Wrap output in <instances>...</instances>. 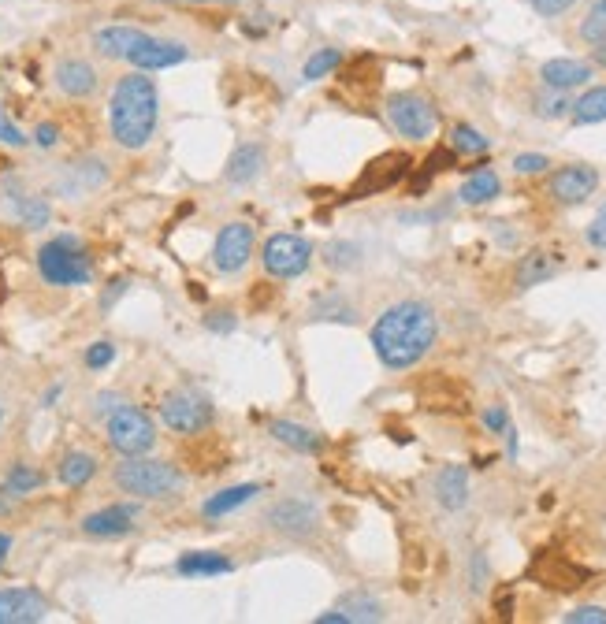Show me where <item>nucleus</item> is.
Segmentation results:
<instances>
[{
  "instance_id": "9d476101",
  "label": "nucleus",
  "mask_w": 606,
  "mask_h": 624,
  "mask_svg": "<svg viewBox=\"0 0 606 624\" xmlns=\"http://www.w3.org/2000/svg\"><path fill=\"white\" fill-rule=\"evenodd\" d=\"M253 257V227L250 223H227L216 234V246H212V264L216 272L235 275L242 272Z\"/></svg>"
},
{
  "instance_id": "13d9d810",
  "label": "nucleus",
  "mask_w": 606,
  "mask_h": 624,
  "mask_svg": "<svg viewBox=\"0 0 606 624\" xmlns=\"http://www.w3.org/2000/svg\"><path fill=\"white\" fill-rule=\"evenodd\" d=\"M0 420H4V409H0Z\"/></svg>"
},
{
  "instance_id": "4be33fe9",
  "label": "nucleus",
  "mask_w": 606,
  "mask_h": 624,
  "mask_svg": "<svg viewBox=\"0 0 606 624\" xmlns=\"http://www.w3.org/2000/svg\"><path fill=\"white\" fill-rule=\"evenodd\" d=\"M532 572H536L547 587H554V591H577V587L588 580V572L577 569V565H569L566 558H543Z\"/></svg>"
},
{
  "instance_id": "6ab92c4d",
  "label": "nucleus",
  "mask_w": 606,
  "mask_h": 624,
  "mask_svg": "<svg viewBox=\"0 0 606 624\" xmlns=\"http://www.w3.org/2000/svg\"><path fill=\"white\" fill-rule=\"evenodd\" d=\"M435 498L443 509H462L469 502V468L443 465L435 476Z\"/></svg>"
},
{
  "instance_id": "393cba45",
  "label": "nucleus",
  "mask_w": 606,
  "mask_h": 624,
  "mask_svg": "<svg viewBox=\"0 0 606 624\" xmlns=\"http://www.w3.org/2000/svg\"><path fill=\"white\" fill-rule=\"evenodd\" d=\"M179 572L183 576H227V572H235V561L216 550H194V554L179 558Z\"/></svg>"
},
{
  "instance_id": "412c9836",
  "label": "nucleus",
  "mask_w": 606,
  "mask_h": 624,
  "mask_svg": "<svg viewBox=\"0 0 606 624\" xmlns=\"http://www.w3.org/2000/svg\"><path fill=\"white\" fill-rule=\"evenodd\" d=\"M138 38H142V30H138V26L116 23V26L97 30V34H93V45H97V52L108 56V60H127V52L134 49V41Z\"/></svg>"
},
{
  "instance_id": "b1692460",
  "label": "nucleus",
  "mask_w": 606,
  "mask_h": 624,
  "mask_svg": "<svg viewBox=\"0 0 606 624\" xmlns=\"http://www.w3.org/2000/svg\"><path fill=\"white\" fill-rule=\"evenodd\" d=\"M558 275V257L554 253H525L521 257V264H517V272H514V283L517 290H528V286H540L547 283V279H554Z\"/></svg>"
},
{
  "instance_id": "f03ea898",
  "label": "nucleus",
  "mask_w": 606,
  "mask_h": 624,
  "mask_svg": "<svg viewBox=\"0 0 606 624\" xmlns=\"http://www.w3.org/2000/svg\"><path fill=\"white\" fill-rule=\"evenodd\" d=\"M160 119V93L157 82L145 71H131L116 82L112 104H108V127L112 138L123 149H145Z\"/></svg>"
},
{
  "instance_id": "aec40b11",
  "label": "nucleus",
  "mask_w": 606,
  "mask_h": 624,
  "mask_svg": "<svg viewBox=\"0 0 606 624\" xmlns=\"http://www.w3.org/2000/svg\"><path fill=\"white\" fill-rule=\"evenodd\" d=\"M268 431H272V439L290 446V450H298V454H320L324 450V439L317 431L305 428V424H294V420H272Z\"/></svg>"
},
{
  "instance_id": "473e14b6",
  "label": "nucleus",
  "mask_w": 606,
  "mask_h": 624,
  "mask_svg": "<svg viewBox=\"0 0 606 624\" xmlns=\"http://www.w3.org/2000/svg\"><path fill=\"white\" fill-rule=\"evenodd\" d=\"M313 320H339V324H354V309H350V301L346 298L331 294V298L313 301Z\"/></svg>"
},
{
  "instance_id": "bb28decb",
  "label": "nucleus",
  "mask_w": 606,
  "mask_h": 624,
  "mask_svg": "<svg viewBox=\"0 0 606 624\" xmlns=\"http://www.w3.org/2000/svg\"><path fill=\"white\" fill-rule=\"evenodd\" d=\"M502 194V179L495 175V171H488V168H480V171H473L469 179H465V186H462V201L465 205H488V201H495V197Z\"/></svg>"
},
{
  "instance_id": "a19ab883",
  "label": "nucleus",
  "mask_w": 606,
  "mask_h": 624,
  "mask_svg": "<svg viewBox=\"0 0 606 624\" xmlns=\"http://www.w3.org/2000/svg\"><path fill=\"white\" fill-rule=\"evenodd\" d=\"M566 624H606L603 606H580V610L566 613Z\"/></svg>"
},
{
  "instance_id": "423d86ee",
  "label": "nucleus",
  "mask_w": 606,
  "mask_h": 624,
  "mask_svg": "<svg viewBox=\"0 0 606 624\" xmlns=\"http://www.w3.org/2000/svg\"><path fill=\"white\" fill-rule=\"evenodd\" d=\"M108 442H112L123 457H142L153 450L157 428H153V420H149L142 409L119 405L116 413L108 416Z\"/></svg>"
},
{
  "instance_id": "20e7f679",
  "label": "nucleus",
  "mask_w": 606,
  "mask_h": 624,
  "mask_svg": "<svg viewBox=\"0 0 606 624\" xmlns=\"http://www.w3.org/2000/svg\"><path fill=\"white\" fill-rule=\"evenodd\" d=\"M38 272L49 286H82L93 279V264L79 238L60 234L38 249Z\"/></svg>"
},
{
  "instance_id": "c85d7f7f",
  "label": "nucleus",
  "mask_w": 606,
  "mask_h": 624,
  "mask_svg": "<svg viewBox=\"0 0 606 624\" xmlns=\"http://www.w3.org/2000/svg\"><path fill=\"white\" fill-rule=\"evenodd\" d=\"M93 472H97V457L86 454V450H71V454H64V461H60V480H64L67 487H86V483L93 480Z\"/></svg>"
},
{
  "instance_id": "a18cd8bd",
  "label": "nucleus",
  "mask_w": 606,
  "mask_h": 624,
  "mask_svg": "<svg viewBox=\"0 0 606 624\" xmlns=\"http://www.w3.org/2000/svg\"><path fill=\"white\" fill-rule=\"evenodd\" d=\"M0 142L4 145H27V138H23V130L15 127L12 119L0 112Z\"/></svg>"
},
{
  "instance_id": "7ed1b4c3",
  "label": "nucleus",
  "mask_w": 606,
  "mask_h": 624,
  "mask_svg": "<svg viewBox=\"0 0 606 624\" xmlns=\"http://www.w3.org/2000/svg\"><path fill=\"white\" fill-rule=\"evenodd\" d=\"M116 483L123 494L145 498V502H157V498H172L183 491V476L179 468L168 461H153V457H127L116 468Z\"/></svg>"
},
{
  "instance_id": "5701e85b",
  "label": "nucleus",
  "mask_w": 606,
  "mask_h": 624,
  "mask_svg": "<svg viewBox=\"0 0 606 624\" xmlns=\"http://www.w3.org/2000/svg\"><path fill=\"white\" fill-rule=\"evenodd\" d=\"M264 145L257 142H246V145H238L235 153H231V160H227V182H253L257 175L264 171Z\"/></svg>"
},
{
  "instance_id": "1a4fd4ad",
  "label": "nucleus",
  "mask_w": 606,
  "mask_h": 624,
  "mask_svg": "<svg viewBox=\"0 0 606 624\" xmlns=\"http://www.w3.org/2000/svg\"><path fill=\"white\" fill-rule=\"evenodd\" d=\"M409 168H413V160H409L406 153H383V156H376L369 168L361 171V179L350 186L346 201H361V197H372V194L391 190V186H398V182L406 179Z\"/></svg>"
},
{
  "instance_id": "f257e3e1",
  "label": "nucleus",
  "mask_w": 606,
  "mask_h": 624,
  "mask_svg": "<svg viewBox=\"0 0 606 624\" xmlns=\"http://www.w3.org/2000/svg\"><path fill=\"white\" fill-rule=\"evenodd\" d=\"M439 324L424 301H398L372 324V350L387 368H413L435 346Z\"/></svg>"
},
{
  "instance_id": "a878e982",
  "label": "nucleus",
  "mask_w": 606,
  "mask_h": 624,
  "mask_svg": "<svg viewBox=\"0 0 606 624\" xmlns=\"http://www.w3.org/2000/svg\"><path fill=\"white\" fill-rule=\"evenodd\" d=\"M253 494H261V487H257V483H238V487H227V491L212 494L209 502L201 506V513H205V517H212V520L227 517V513H235L238 506H246Z\"/></svg>"
},
{
  "instance_id": "f704fd0d",
  "label": "nucleus",
  "mask_w": 606,
  "mask_h": 624,
  "mask_svg": "<svg viewBox=\"0 0 606 624\" xmlns=\"http://www.w3.org/2000/svg\"><path fill=\"white\" fill-rule=\"evenodd\" d=\"M580 38L588 45L606 41V4H592V12L584 15V23H580Z\"/></svg>"
},
{
  "instance_id": "dca6fc26",
  "label": "nucleus",
  "mask_w": 606,
  "mask_h": 624,
  "mask_svg": "<svg viewBox=\"0 0 606 624\" xmlns=\"http://www.w3.org/2000/svg\"><path fill=\"white\" fill-rule=\"evenodd\" d=\"M138 524V506L134 502H119V506H105L90 513L82 520V532L93 539H119V535H131Z\"/></svg>"
},
{
  "instance_id": "8fccbe9b",
  "label": "nucleus",
  "mask_w": 606,
  "mask_h": 624,
  "mask_svg": "<svg viewBox=\"0 0 606 624\" xmlns=\"http://www.w3.org/2000/svg\"><path fill=\"white\" fill-rule=\"evenodd\" d=\"M116 409H119L116 394H101V398H97V413H116Z\"/></svg>"
},
{
  "instance_id": "c9c22d12",
  "label": "nucleus",
  "mask_w": 606,
  "mask_h": 624,
  "mask_svg": "<svg viewBox=\"0 0 606 624\" xmlns=\"http://www.w3.org/2000/svg\"><path fill=\"white\" fill-rule=\"evenodd\" d=\"M454 160H458V153H454V149H435V153L428 156V160H424V175H421V182H417L413 190L421 194L424 186H428V179H435L439 171H450V168H454Z\"/></svg>"
},
{
  "instance_id": "de8ad7c7",
  "label": "nucleus",
  "mask_w": 606,
  "mask_h": 624,
  "mask_svg": "<svg viewBox=\"0 0 606 624\" xmlns=\"http://www.w3.org/2000/svg\"><path fill=\"white\" fill-rule=\"evenodd\" d=\"M34 142H38L41 149H53V145L60 142V127H56V123H41V127L34 130Z\"/></svg>"
},
{
  "instance_id": "72a5a7b5",
  "label": "nucleus",
  "mask_w": 606,
  "mask_h": 624,
  "mask_svg": "<svg viewBox=\"0 0 606 624\" xmlns=\"http://www.w3.org/2000/svg\"><path fill=\"white\" fill-rule=\"evenodd\" d=\"M543 90H547V86H543ZM532 104H536V116H540V119H562L566 112H573V101H569L562 90L540 93V97H536Z\"/></svg>"
},
{
  "instance_id": "4c0bfd02",
  "label": "nucleus",
  "mask_w": 606,
  "mask_h": 624,
  "mask_svg": "<svg viewBox=\"0 0 606 624\" xmlns=\"http://www.w3.org/2000/svg\"><path fill=\"white\" fill-rule=\"evenodd\" d=\"M551 168V160L543 153H521V156H514V171L517 175H540V171H547Z\"/></svg>"
},
{
  "instance_id": "6e6552de",
  "label": "nucleus",
  "mask_w": 606,
  "mask_h": 624,
  "mask_svg": "<svg viewBox=\"0 0 606 624\" xmlns=\"http://www.w3.org/2000/svg\"><path fill=\"white\" fill-rule=\"evenodd\" d=\"M261 260L268 275H276V279H298L313 264V246L305 242L302 234H272L264 242Z\"/></svg>"
},
{
  "instance_id": "9b49d317",
  "label": "nucleus",
  "mask_w": 606,
  "mask_h": 624,
  "mask_svg": "<svg viewBox=\"0 0 606 624\" xmlns=\"http://www.w3.org/2000/svg\"><path fill=\"white\" fill-rule=\"evenodd\" d=\"M190 49H186L183 41H168V38H153V34H145L134 41V49L127 52V64L134 71H164V67H175L183 64Z\"/></svg>"
},
{
  "instance_id": "864d4df0",
  "label": "nucleus",
  "mask_w": 606,
  "mask_h": 624,
  "mask_svg": "<svg viewBox=\"0 0 606 624\" xmlns=\"http://www.w3.org/2000/svg\"><path fill=\"white\" fill-rule=\"evenodd\" d=\"M123 290H127V283H123V279H119V283H112V294H105V309L119 298V294H123Z\"/></svg>"
},
{
  "instance_id": "2f4dec72",
  "label": "nucleus",
  "mask_w": 606,
  "mask_h": 624,
  "mask_svg": "<svg viewBox=\"0 0 606 624\" xmlns=\"http://www.w3.org/2000/svg\"><path fill=\"white\" fill-rule=\"evenodd\" d=\"M343 64V52L339 49H317L302 67V78L305 82H317V78H328L335 67Z\"/></svg>"
},
{
  "instance_id": "f3484780",
  "label": "nucleus",
  "mask_w": 606,
  "mask_h": 624,
  "mask_svg": "<svg viewBox=\"0 0 606 624\" xmlns=\"http://www.w3.org/2000/svg\"><path fill=\"white\" fill-rule=\"evenodd\" d=\"M56 78V90L64 93V97H75V101H82V97H90L93 90H97V67L90 64V60H82V56H67V60H60L53 71Z\"/></svg>"
},
{
  "instance_id": "58836bf2",
  "label": "nucleus",
  "mask_w": 606,
  "mask_h": 624,
  "mask_svg": "<svg viewBox=\"0 0 606 624\" xmlns=\"http://www.w3.org/2000/svg\"><path fill=\"white\" fill-rule=\"evenodd\" d=\"M112 361H116V346L112 342H93L90 350H86V364L90 368H108Z\"/></svg>"
},
{
  "instance_id": "5fc2aeb1",
  "label": "nucleus",
  "mask_w": 606,
  "mask_h": 624,
  "mask_svg": "<svg viewBox=\"0 0 606 624\" xmlns=\"http://www.w3.org/2000/svg\"><path fill=\"white\" fill-rule=\"evenodd\" d=\"M8 550H12V535L0 532V565H4V558H8Z\"/></svg>"
},
{
  "instance_id": "c03bdc74",
  "label": "nucleus",
  "mask_w": 606,
  "mask_h": 624,
  "mask_svg": "<svg viewBox=\"0 0 606 624\" xmlns=\"http://www.w3.org/2000/svg\"><path fill=\"white\" fill-rule=\"evenodd\" d=\"M484 424H488V431H495V435H506V428H510L506 405H491L488 413H484Z\"/></svg>"
},
{
  "instance_id": "0eeeda50",
  "label": "nucleus",
  "mask_w": 606,
  "mask_h": 624,
  "mask_svg": "<svg viewBox=\"0 0 606 624\" xmlns=\"http://www.w3.org/2000/svg\"><path fill=\"white\" fill-rule=\"evenodd\" d=\"M387 119L406 142H424V138H432L439 116H435L432 101L421 93H395V97H387Z\"/></svg>"
},
{
  "instance_id": "2eb2a0df",
  "label": "nucleus",
  "mask_w": 606,
  "mask_h": 624,
  "mask_svg": "<svg viewBox=\"0 0 606 624\" xmlns=\"http://www.w3.org/2000/svg\"><path fill=\"white\" fill-rule=\"evenodd\" d=\"M268 524L276 528V532L290 535V539H302L317 528V506L313 502H305V498H283L276 506L268 509Z\"/></svg>"
},
{
  "instance_id": "3c124183",
  "label": "nucleus",
  "mask_w": 606,
  "mask_h": 624,
  "mask_svg": "<svg viewBox=\"0 0 606 624\" xmlns=\"http://www.w3.org/2000/svg\"><path fill=\"white\" fill-rule=\"evenodd\" d=\"M12 502H15V494L8 491V487H0V513H8V509H12Z\"/></svg>"
},
{
  "instance_id": "f8f14e48",
  "label": "nucleus",
  "mask_w": 606,
  "mask_h": 624,
  "mask_svg": "<svg viewBox=\"0 0 606 624\" xmlns=\"http://www.w3.org/2000/svg\"><path fill=\"white\" fill-rule=\"evenodd\" d=\"M45 617H49V602L34 587L0 591V624H38Z\"/></svg>"
},
{
  "instance_id": "e433bc0d",
  "label": "nucleus",
  "mask_w": 606,
  "mask_h": 624,
  "mask_svg": "<svg viewBox=\"0 0 606 624\" xmlns=\"http://www.w3.org/2000/svg\"><path fill=\"white\" fill-rule=\"evenodd\" d=\"M4 487L19 498V494H30L34 487H41V472H34L30 465H15L12 472H8V480H4Z\"/></svg>"
},
{
  "instance_id": "37998d69",
  "label": "nucleus",
  "mask_w": 606,
  "mask_h": 624,
  "mask_svg": "<svg viewBox=\"0 0 606 624\" xmlns=\"http://www.w3.org/2000/svg\"><path fill=\"white\" fill-rule=\"evenodd\" d=\"M588 246L595 249H606V205L599 208V216L588 223Z\"/></svg>"
},
{
  "instance_id": "cd10ccee",
  "label": "nucleus",
  "mask_w": 606,
  "mask_h": 624,
  "mask_svg": "<svg viewBox=\"0 0 606 624\" xmlns=\"http://www.w3.org/2000/svg\"><path fill=\"white\" fill-rule=\"evenodd\" d=\"M573 123L592 127V123H606V86H592L573 101Z\"/></svg>"
},
{
  "instance_id": "c756f323",
  "label": "nucleus",
  "mask_w": 606,
  "mask_h": 624,
  "mask_svg": "<svg viewBox=\"0 0 606 624\" xmlns=\"http://www.w3.org/2000/svg\"><path fill=\"white\" fill-rule=\"evenodd\" d=\"M488 145L491 142L473 127V123H454V130H450V149L458 156H480V153H488Z\"/></svg>"
},
{
  "instance_id": "ddd939ff",
  "label": "nucleus",
  "mask_w": 606,
  "mask_h": 624,
  "mask_svg": "<svg viewBox=\"0 0 606 624\" xmlns=\"http://www.w3.org/2000/svg\"><path fill=\"white\" fill-rule=\"evenodd\" d=\"M599 190V171L588 164H569L551 175V197L562 205H580Z\"/></svg>"
},
{
  "instance_id": "4d7b16f0",
  "label": "nucleus",
  "mask_w": 606,
  "mask_h": 624,
  "mask_svg": "<svg viewBox=\"0 0 606 624\" xmlns=\"http://www.w3.org/2000/svg\"><path fill=\"white\" fill-rule=\"evenodd\" d=\"M592 4H606V0H592Z\"/></svg>"
},
{
  "instance_id": "7c9ffc66",
  "label": "nucleus",
  "mask_w": 606,
  "mask_h": 624,
  "mask_svg": "<svg viewBox=\"0 0 606 624\" xmlns=\"http://www.w3.org/2000/svg\"><path fill=\"white\" fill-rule=\"evenodd\" d=\"M12 205H15V216L27 223V227H45V223H49V205H45L41 197L19 194L12 186Z\"/></svg>"
},
{
  "instance_id": "39448f33",
  "label": "nucleus",
  "mask_w": 606,
  "mask_h": 624,
  "mask_svg": "<svg viewBox=\"0 0 606 624\" xmlns=\"http://www.w3.org/2000/svg\"><path fill=\"white\" fill-rule=\"evenodd\" d=\"M212 416H216L212 402L194 387L172 390V394L160 402V420H164L175 435H198V431H205L212 424Z\"/></svg>"
},
{
  "instance_id": "79ce46f5",
  "label": "nucleus",
  "mask_w": 606,
  "mask_h": 624,
  "mask_svg": "<svg viewBox=\"0 0 606 624\" xmlns=\"http://www.w3.org/2000/svg\"><path fill=\"white\" fill-rule=\"evenodd\" d=\"M577 0H532V8H536V15H543V19H554V15H566L569 8H573Z\"/></svg>"
},
{
  "instance_id": "6e6d98bb",
  "label": "nucleus",
  "mask_w": 606,
  "mask_h": 624,
  "mask_svg": "<svg viewBox=\"0 0 606 624\" xmlns=\"http://www.w3.org/2000/svg\"><path fill=\"white\" fill-rule=\"evenodd\" d=\"M179 4H238V0H179Z\"/></svg>"
},
{
  "instance_id": "4468645a",
  "label": "nucleus",
  "mask_w": 606,
  "mask_h": 624,
  "mask_svg": "<svg viewBox=\"0 0 606 624\" xmlns=\"http://www.w3.org/2000/svg\"><path fill=\"white\" fill-rule=\"evenodd\" d=\"M595 78V64L592 60H577V56H554L540 67V82L547 90H577V86H588Z\"/></svg>"
},
{
  "instance_id": "a211bd4d",
  "label": "nucleus",
  "mask_w": 606,
  "mask_h": 624,
  "mask_svg": "<svg viewBox=\"0 0 606 624\" xmlns=\"http://www.w3.org/2000/svg\"><path fill=\"white\" fill-rule=\"evenodd\" d=\"M354 621H383V606L369 595H350L335 610L317 617V624H354Z\"/></svg>"
},
{
  "instance_id": "09e8293b",
  "label": "nucleus",
  "mask_w": 606,
  "mask_h": 624,
  "mask_svg": "<svg viewBox=\"0 0 606 624\" xmlns=\"http://www.w3.org/2000/svg\"><path fill=\"white\" fill-rule=\"evenodd\" d=\"M484 587V554H476L473 558V591Z\"/></svg>"
},
{
  "instance_id": "49530a36",
  "label": "nucleus",
  "mask_w": 606,
  "mask_h": 624,
  "mask_svg": "<svg viewBox=\"0 0 606 624\" xmlns=\"http://www.w3.org/2000/svg\"><path fill=\"white\" fill-rule=\"evenodd\" d=\"M205 324H209V331H216V335H231V331H235V316H231V312H212Z\"/></svg>"
},
{
  "instance_id": "ea45409f",
  "label": "nucleus",
  "mask_w": 606,
  "mask_h": 624,
  "mask_svg": "<svg viewBox=\"0 0 606 624\" xmlns=\"http://www.w3.org/2000/svg\"><path fill=\"white\" fill-rule=\"evenodd\" d=\"M328 264H331V268H354V264H357V246L335 242V246L328 249Z\"/></svg>"
},
{
  "instance_id": "603ef678",
  "label": "nucleus",
  "mask_w": 606,
  "mask_h": 624,
  "mask_svg": "<svg viewBox=\"0 0 606 624\" xmlns=\"http://www.w3.org/2000/svg\"><path fill=\"white\" fill-rule=\"evenodd\" d=\"M592 64H599V67H606V41H599L592 49Z\"/></svg>"
}]
</instances>
